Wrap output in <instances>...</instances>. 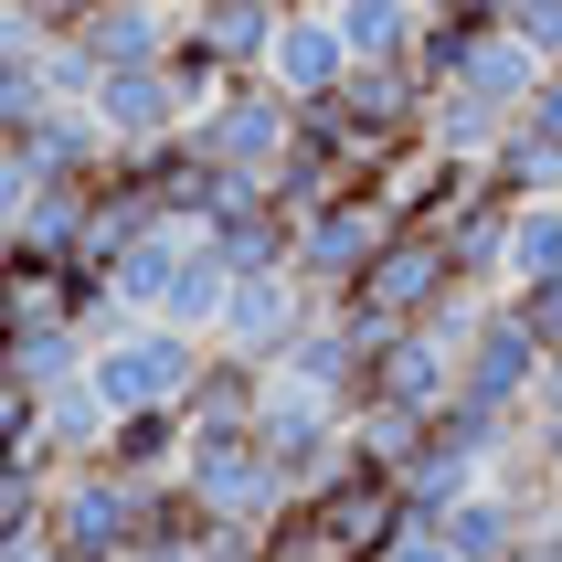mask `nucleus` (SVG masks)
<instances>
[{
    "mask_svg": "<svg viewBox=\"0 0 562 562\" xmlns=\"http://www.w3.org/2000/svg\"><path fill=\"white\" fill-rule=\"evenodd\" d=\"M202 361H213V340H191L170 318H138V329H117V340L86 361V382L117 414H149V404H181L191 382H202Z\"/></svg>",
    "mask_w": 562,
    "mask_h": 562,
    "instance_id": "5",
    "label": "nucleus"
},
{
    "mask_svg": "<svg viewBox=\"0 0 562 562\" xmlns=\"http://www.w3.org/2000/svg\"><path fill=\"white\" fill-rule=\"evenodd\" d=\"M520 127H531V138H562V64H552V75L531 86V106H520Z\"/></svg>",
    "mask_w": 562,
    "mask_h": 562,
    "instance_id": "31",
    "label": "nucleus"
},
{
    "mask_svg": "<svg viewBox=\"0 0 562 562\" xmlns=\"http://www.w3.org/2000/svg\"><path fill=\"white\" fill-rule=\"evenodd\" d=\"M509 308L531 318V340L562 350V277H531V286H509Z\"/></svg>",
    "mask_w": 562,
    "mask_h": 562,
    "instance_id": "28",
    "label": "nucleus"
},
{
    "mask_svg": "<svg viewBox=\"0 0 562 562\" xmlns=\"http://www.w3.org/2000/svg\"><path fill=\"white\" fill-rule=\"evenodd\" d=\"M393 245V213H382L372 191H340V202H318V213H297V245H286V266L318 286V297H350L361 286V266Z\"/></svg>",
    "mask_w": 562,
    "mask_h": 562,
    "instance_id": "8",
    "label": "nucleus"
},
{
    "mask_svg": "<svg viewBox=\"0 0 562 562\" xmlns=\"http://www.w3.org/2000/svg\"><path fill=\"white\" fill-rule=\"evenodd\" d=\"M393 477H404V509H414V520H446V509L468 499V488H488V468H477L468 446H446L436 425H425V446H414Z\"/></svg>",
    "mask_w": 562,
    "mask_h": 562,
    "instance_id": "17",
    "label": "nucleus"
},
{
    "mask_svg": "<svg viewBox=\"0 0 562 562\" xmlns=\"http://www.w3.org/2000/svg\"><path fill=\"white\" fill-rule=\"evenodd\" d=\"M329 308L297 266H266V277H234V297H223L213 318V350H234V361H255V372H277L286 350H297V329Z\"/></svg>",
    "mask_w": 562,
    "mask_h": 562,
    "instance_id": "6",
    "label": "nucleus"
},
{
    "mask_svg": "<svg viewBox=\"0 0 562 562\" xmlns=\"http://www.w3.org/2000/svg\"><path fill=\"white\" fill-rule=\"evenodd\" d=\"M286 11H297V0H181V43H202L223 75H266Z\"/></svg>",
    "mask_w": 562,
    "mask_h": 562,
    "instance_id": "10",
    "label": "nucleus"
},
{
    "mask_svg": "<svg viewBox=\"0 0 562 562\" xmlns=\"http://www.w3.org/2000/svg\"><path fill=\"white\" fill-rule=\"evenodd\" d=\"M191 245H202V223H149V234H127V255L106 266V286H117V308L159 318V297H170V277L191 266Z\"/></svg>",
    "mask_w": 562,
    "mask_h": 562,
    "instance_id": "14",
    "label": "nucleus"
},
{
    "mask_svg": "<svg viewBox=\"0 0 562 562\" xmlns=\"http://www.w3.org/2000/svg\"><path fill=\"white\" fill-rule=\"evenodd\" d=\"M181 457H191V414L181 404L117 414V436H106V468L117 477H181Z\"/></svg>",
    "mask_w": 562,
    "mask_h": 562,
    "instance_id": "18",
    "label": "nucleus"
},
{
    "mask_svg": "<svg viewBox=\"0 0 562 562\" xmlns=\"http://www.w3.org/2000/svg\"><path fill=\"white\" fill-rule=\"evenodd\" d=\"M191 138H202L234 181H277L286 149H297V95H286L277 75H234V86L191 117Z\"/></svg>",
    "mask_w": 562,
    "mask_h": 562,
    "instance_id": "3",
    "label": "nucleus"
},
{
    "mask_svg": "<svg viewBox=\"0 0 562 562\" xmlns=\"http://www.w3.org/2000/svg\"><path fill=\"white\" fill-rule=\"evenodd\" d=\"M22 562H86V552H64V541H43V552H22Z\"/></svg>",
    "mask_w": 562,
    "mask_h": 562,
    "instance_id": "34",
    "label": "nucleus"
},
{
    "mask_svg": "<svg viewBox=\"0 0 562 562\" xmlns=\"http://www.w3.org/2000/svg\"><path fill=\"white\" fill-rule=\"evenodd\" d=\"M255 404H266V372H255V361H234V350H213V361H202V382L181 393L191 425H255Z\"/></svg>",
    "mask_w": 562,
    "mask_h": 562,
    "instance_id": "24",
    "label": "nucleus"
},
{
    "mask_svg": "<svg viewBox=\"0 0 562 562\" xmlns=\"http://www.w3.org/2000/svg\"><path fill=\"white\" fill-rule=\"evenodd\" d=\"M509 213H520V202H509L499 181H477L468 202L436 223V245H446V266H457V286H509Z\"/></svg>",
    "mask_w": 562,
    "mask_h": 562,
    "instance_id": "12",
    "label": "nucleus"
},
{
    "mask_svg": "<svg viewBox=\"0 0 562 562\" xmlns=\"http://www.w3.org/2000/svg\"><path fill=\"white\" fill-rule=\"evenodd\" d=\"M541 457H552V488H562V425H552V436H541Z\"/></svg>",
    "mask_w": 562,
    "mask_h": 562,
    "instance_id": "35",
    "label": "nucleus"
},
{
    "mask_svg": "<svg viewBox=\"0 0 562 562\" xmlns=\"http://www.w3.org/2000/svg\"><path fill=\"white\" fill-rule=\"evenodd\" d=\"M11 11H32V22H43V32H75V22H86V11H95V0H11Z\"/></svg>",
    "mask_w": 562,
    "mask_h": 562,
    "instance_id": "32",
    "label": "nucleus"
},
{
    "mask_svg": "<svg viewBox=\"0 0 562 562\" xmlns=\"http://www.w3.org/2000/svg\"><path fill=\"white\" fill-rule=\"evenodd\" d=\"M138 531H149V477H117L106 457L54 468V531L43 541H64V552H86V562H127Z\"/></svg>",
    "mask_w": 562,
    "mask_h": 562,
    "instance_id": "4",
    "label": "nucleus"
},
{
    "mask_svg": "<svg viewBox=\"0 0 562 562\" xmlns=\"http://www.w3.org/2000/svg\"><path fill=\"white\" fill-rule=\"evenodd\" d=\"M0 329H11V382H22V393H64V382H86V329H75V318H0Z\"/></svg>",
    "mask_w": 562,
    "mask_h": 562,
    "instance_id": "16",
    "label": "nucleus"
},
{
    "mask_svg": "<svg viewBox=\"0 0 562 562\" xmlns=\"http://www.w3.org/2000/svg\"><path fill=\"white\" fill-rule=\"evenodd\" d=\"M488 181L509 202H562V138H531V127H509L499 149H488Z\"/></svg>",
    "mask_w": 562,
    "mask_h": 562,
    "instance_id": "25",
    "label": "nucleus"
},
{
    "mask_svg": "<svg viewBox=\"0 0 562 562\" xmlns=\"http://www.w3.org/2000/svg\"><path fill=\"white\" fill-rule=\"evenodd\" d=\"M32 191H43V170H32V149L22 138H0V245L22 234V213H32Z\"/></svg>",
    "mask_w": 562,
    "mask_h": 562,
    "instance_id": "27",
    "label": "nucleus"
},
{
    "mask_svg": "<svg viewBox=\"0 0 562 562\" xmlns=\"http://www.w3.org/2000/svg\"><path fill=\"white\" fill-rule=\"evenodd\" d=\"M106 436H117V404H106L95 382H64V393H43V446H54L64 468L106 457Z\"/></svg>",
    "mask_w": 562,
    "mask_h": 562,
    "instance_id": "21",
    "label": "nucleus"
},
{
    "mask_svg": "<svg viewBox=\"0 0 562 562\" xmlns=\"http://www.w3.org/2000/svg\"><path fill=\"white\" fill-rule=\"evenodd\" d=\"M541 372H552V350L531 340V318L509 308V286H499V297L477 308V329H468V361H457V404H488V414H531Z\"/></svg>",
    "mask_w": 562,
    "mask_h": 562,
    "instance_id": "7",
    "label": "nucleus"
},
{
    "mask_svg": "<svg viewBox=\"0 0 562 562\" xmlns=\"http://www.w3.org/2000/svg\"><path fill=\"white\" fill-rule=\"evenodd\" d=\"M509 127H520V117H509V106H488L477 86H436V95H425V138H436L446 159H488Z\"/></svg>",
    "mask_w": 562,
    "mask_h": 562,
    "instance_id": "20",
    "label": "nucleus"
},
{
    "mask_svg": "<svg viewBox=\"0 0 562 562\" xmlns=\"http://www.w3.org/2000/svg\"><path fill=\"white\" fill-rule=\"evenodd\" d=\"M22 149H32V170H43V181H106V170H117V127L95 117V106H43V117L22 127Z\"/></svg>",
    "mask_w": 562,
    "mask_h": 562,
    "instance_id": "13",
    "label": "nucleus"
},
{
    "mask_svg": "<svg viewBox=\"0 0 562 562\" xmlns=\"http://www.w3.org/2000/svg\"><path fill=\"white\" fill-rule=\"evenodd\" d=\"M0 382H11V329H0Z\"/></svg>",
    "mask_w": 562,
    "mask_h": 562,
    "instance_id": "37",
    "label": "nucleus"
},
{
    "mask_svg": "<svg viewBox=\"0 0 562 562\" xmlns=\"http://www.w3.org/2000/svg\"><path fill=\"white\" fill-rule=\"evenodd\" d=\"M436 531H446V552H457V562H509V552H520V531H531V499H509L499 477H488V488H468V499L446 509Z\"/></svg>",
    "mask_w": 562,
    "mask_h": 562,
    "instance_id": "15",
    "label": "nucleus"
},
{
    "mask_svg": "<svg viewBox=\"0 0 562 562\" xmlns=\"http://www.w3.org/2000/svg\"><path fill=\"white\" fill-rule=\"evenodd\" d=\"M181 488L202 499V520H223V531H255V541H266L286 509H297V477L266 457V436H255V425H191Z\"/></svg>",
    "mask_w": 562,
    "mask_h": 562,
    "instance_id": "1",
    "label": "nucleus"
},
{
    "mask_svg": "<svg viewBox=\"0 0 562 562\" xmlns=\"http://www.w3.org/2000/svg\"><path fill=\"white\" fill-rule=\"evenodd\" d=\"M95 117L117 127V149L181 138L191 106H181V75H170V54H159V64H106V75H95Z\"/></svg>",
    "mask_w": 562,
    "mask_h": 562,
    "instance_id": "9",
    "label": "nucleus"
},
{
    "mask_svg": "<svg viewBox=\"0 0 562 562\" xmlns=\"http://www.w3.org/2000/svg\"><path fill=\"white\" fill-rule=\"evenodd\" d=\"M127 562H213V552H202V541H138Z\"/></svg>",
    "mask_w": 562,
    "mask_h": 562,
    "instance_id": "33",
    "label": "nucleus"
},
{
    "mask_svg": "<svg viewBox=\"0 0 562 562\" xmlns=\"http://www.w3.org/2000/svg\"><path fill=\"white\" fill-rule=\"evenodd\" d=\"M509 562H562V488L531 509V531H520V552H509Z\"/></svg>",
    "mask_w": 562,
    "mask_h": 562,
    "instance_id": "29",
    "label": "nucleus"
},
{
    "mask_svg": "<svg viewBox=\"0 0 562 562\" xmlns=\"http://www.w3.org/2000/svg\"><path fill=\"white\" fill-rule=\"evenodd\" d=\"M446 297H457V266H446L436 223H393V245L361 266V286H350L340 308L372 329V340H393V329H414V318H436Z\"/></svg>",
    "mask_w": 562,
    "mask_h": 562,
    "instance_id": "2",
    "label": "nucleus"
},
{
    "mask_svg": "<svg viewBox=\"0 0 562 562\" xmlns=\"http://www.w3.org/2000/svg\"><path fill=\"white\" fill-rule=\"evenodd\" d=\"M382 562H457V552H446V531H436V520H404V531L382 541Z\"/></svg>",
    "mask_w": 562,
    "mask_h": 562,
    "instance_id": "30",
    "label": "nucleus"
},
{
    "mask_svg": "<svg viewBox=\"0 0 562 562\" xmlns=\"http://www.w3.org/2000/svg\"><path fill=\"white\" fill-rule=\"evenodd\" d=\"M562 277V202H520L509 213V286Z\"/></svg>",
    "mask_w": 562,
    "mask_h": 562,
    "instance_id": "26",
    "label": "nucleus"
},
{
    "mask_svg": "<svg viewBox=\"0 0 562 562\" xmlns=\"http://www.w3.org/2000/svg\"><path fill=\"white\" fill-rule=\"evenodd\" d=\"M266 75H277L297 106H318V95H340V86H350V43H340V22H329V0H297V11H286V32H277V54H266Z\"/></svg>",
    "mask_w": 562,
    "mask_h": 562,
    "instance_id": "11",
    "label": "nucleus"
},
{
    "mask_svg": "<svg viewBox=\"0 0 562 562\" xmlns=\"http://www.w3.org/2000/svg\"><path fill=\"white\" fill-rule=\"evenodd\" d=\"M414 11H468V0H414Z\"/></svg>",
    "mask_w": 562,
    "mask_h": 562,
    "instance_id": "36",
    "label": "nucleus"
},
{
    "mask_svg": "<svg viewBox=\"0 0 562 562\" xmlns=\"http://www.w3.org/2000/svg\"><path fill=\"white\" fill-rule=\"evenodd\" d=\"M223 297H234V266H223V245L202 234V245H191V266L170 277V297H159V318H170V329H191V340H213Z\"/></svg>",
    "mask_w": 562,
    "mask_h": 562,
    "instance_id": "23",
    "label": "nucleus"
},
{
    "mask_svg": "<svg viewBox=\"0 0 562 562\" xmlns=\"http://www.w3.org/2000/svg\"><path fill=\"white\" fill-rule=\"evenodd\" d=\"M329 22H340L350 64H414V43H425L414 0H329Z\"/></svg>",
    "mask_w": 562,
    "mask_h": 562,
    "instance_id": "19",
    "label": "nucleus"
},
{
    "mask_svg": "<svg viewBox=\"0 0 562 562\" xmlns=\"http://www.w3.org/2000/svg\"><path fill=\"white\" fill-rule=\"evenodd\" d=\"M54 531V468H22V457H0V562L43 552Z\"/></svg>",
    "mask_w": 562,
    "mask_h": 562,
    "instance_id": "22",
    "label": "nucleus"
}]
</instances>
